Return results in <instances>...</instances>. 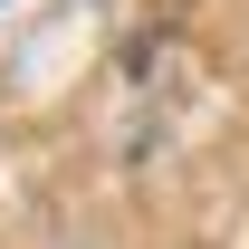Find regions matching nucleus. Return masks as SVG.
Returning <instances> with one entry per match:
<instances>
[]
</instances>
